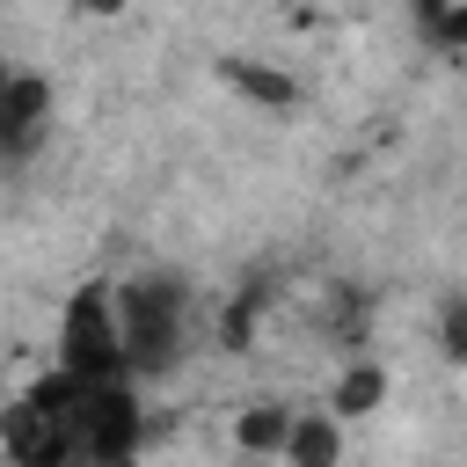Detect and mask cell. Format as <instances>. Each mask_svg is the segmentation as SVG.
Returning a JSON list of instances; mask_svg holds the SVG:
<instances>
[{"label":"cell","mask_w":467,"mask_h":467,"mask_svg":"<svg viewBox=\"0 0 467 467\" xmlns=\"http://www.w3.org/2000/svg\"><path fill=\"white\" fill-rule=\"evenodd\" d=\"M58 365L80 379H109L124 372V321H117V292H73L58 314Z\"/></svg>","instance_id":"cell-1"},{"label":"cell","mask_w":467,"mask_h":467,"mask_svg":"<svg viewBox=\"0 0 467 467\" xmlns=\"http://www.w3.org/2000/svg\"><path fill=\"white\" fill-rule=\"evenodd\" d=\"M226 88H241V95L263 102V109H292V102H299L292 73H270V66H255V58H226Z\"/></svg>","instance_id":"cell-2"},{"label":"cell","mask_w":467,"mask_h":467,"mask_svg":"<svg viewBox=\"0 0 467 467\" xmlns=\"http://www.w3.org/2000/svg\"><path fill=\"white\" fill-rule=\"evenodd\" d=\"M285 438H292V409H248L234 431L241 452H285Z\"/></svg>","instance_id":"cell-3"},{"label":"cell","mask_w":467,"mask_h":467,"mask_svg":"<svg viewBox=\"0 0 467 467\" xmlns=\"http://www.w3.org/2000/svg\"><path fill=\"white\" fill-rule=\"evenodd\" d=\"M379 394H387V379H379L372 365H350V372L336 379V416H372Z\"/></svg>","instance_id":"cell-4"},{"label":"cell","mask_w":467,"mask_h":467,"mask_svg":"<svg viewBox=\"0 0 467 467\" xmlns=\"http://www.w3.org/2000/svg\"><path fill=\"white\" fill-rule=\"evenodd\" d=\"M343 452V438L328 431V423H299L292 416V438H285V460H336Z\"/></svg>","instance_id":"cell-5"},{"label":"cell","mask_w":467,"mask_h":467,"mask_svg":"<svg viewBox=\"0 0 467 467\" xmlns=\"http://www.w3.org/2000/svg\"><path fill=\"white\" fill-rule=\"evenodd\" d=\"M431 22V36L445 44V51H467V0H445L438 15H423Z\"/></svg>","instance_id":"cell-6"},{"label":"cell","mask_w":467,"mask_h":467,"mask_svg":"<svg viewBox=\"0 0 467 467\" xmlns=\"http://www.w3.org/2000/svg\"><path fill=\"white\" fill-rule=\"evenodd\" d=\"M438 343H445V358H467V299H445V314H438Z\"/></svg>","instance_id":"cell-7"},{"label":"cell","mask_w":467,"mask_h":467,"mask_svg":"<svg viewBox=\"0 0 467 467\" xmlns=\"http://www.w3.org/2000/svg\"><path fill=\"white\" fill-rule=\"evenodd\" d=\"M73 7H80V15H117L124 0H73Z\"/></svg>","instance_id":"cell-8"}]
</instances>
